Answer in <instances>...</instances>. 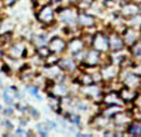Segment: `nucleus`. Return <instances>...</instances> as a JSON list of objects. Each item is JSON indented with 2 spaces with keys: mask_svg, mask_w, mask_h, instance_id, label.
Returning a JSON list of instances; mask_svg holds the SVG:
<instances>
[{
  "mask_svg": "<svg viewBox=\"0 0 141 137\" xmlns=\"http://www.w3.org/2000/svg\"><path fill=\"white\" fill-rule=\"evenodd\" d=\"M64 47H65V43H64V41H62L60 37L52 39V40L50 41V44H49V49H50L51 51H55V52L62 51Z\"/></svg>",
  "mask_w": 141,
  "mask_h": 137,
  "instance_id": "f257e3e1",
  "label": "nucleus"
},
{
  "mask_svg": "<svg viewBox=\"0 0 141 137\" xmlns=\"http://www.w3.org/2000/svg\"><path fill=\"white\" fill-rule=\"evenodd\" d=\"M109 43H110V47L114 50H120L122 46V40L117 35H114L109 39Z\"/></svg>",
  "mask_w": 141,
  "mask_h": 137,
  "instance_id": "f03ea898",
  "label": "nucleus"
},
{
  "mask_svg": "<svg viewBox=\"0 0 141 137\" xmlns=\"http://www.w3.org/2000/svg\"><path fill=\"white\" fill-rule=\"evenodd\" d=\"M79 23H80L81 25H84V26H90V25L94 24V19H92V16H89V15L82 14V15L79 16Z\"/></svg>",
  "mask_w": 141,
  "mask_h": 137,
  "instance_id": "7ed1b4c3",
  "label": "nucleus"
},
{
  "mask_svg": "<svg viewBox=\"0 0 141 137\" xmlns=\"http://www.w3.org/2000/svg\"><path fill=\"white\" fill-rule=\"evenodd\" d=\"M129 132L130 133H134V135L141 133V123H139V122L131 123V126H129Z\"/></svg>",
  "mask_w": 141,
  "mask_h": 137,
  "instance_id": "20e7f679",
  "label": "nucleus"
},
{
  "mask_svg": "<svg viewBox=\"0 0 141 137\" xmlns=\"http://www.w3.org/2000/svg\"><path fill=\"white\" fill-rule=\"evenodd\" d=\"M0 85H1V80H0Z\"/></svg>",
  "mask_w": 141,
  "mask_h": 137,
  "instance_id": "39448f33",
  "label": "nucleus"
},
{
  "mask_svg": "<svg viewBox=\"0 0 141 137\" xmlns=\"http://www.w3.org/2000/svg\"><path fill=\"white\" fill-rule=\"evenodd\" d=\"M0 111H1V106H0Z\"/></svg>",
  "mask_w": 141,
  "mask_h": 137,
  "instance_id": "423d86ee",
  "label": "nucleus"
}]
</instances>
